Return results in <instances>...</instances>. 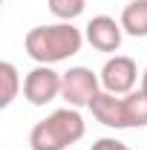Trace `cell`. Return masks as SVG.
Wrapping results in <instances>:
<instances>
[{"mask_svg":"<svg viewBox=\"0 0 147 150\" xmlns=\"http://www.w3.org/2000/svg\"><path fill=\"white\" fill-rule=\"evenodd\" d=\"M92 118L101 121L104 127H112V130H127L130 118H127V104H124V95H112V93H101L92 98L90 104Z\"/></svg>","mask_w":147,"mask_h":150,"instance_id":"7","label":"cell"},{"mask_svg":"<svg viewBox=\"0 0 147 150\" xmlns=\"http://www.w3.org/2000/svg\"><path fill=\"white\" fill-rule=\"evenodd\" d=\"M101 93V75H95L90 67H69L64 72L61 84V98L69 107H90L92 98Z\"/></svg>","mask_w":147,"mask_h":150,"instance_id":"3","label":"cell"},{"mask_svg":"<svg viewBox=\"0 0 147 150\" xmlns=\"http://www.w3.org/2000/svg\"><path fill=\"white\" fill-rule=\"evenodd\" d=\"M84 40L87 38L72 23H49V26L29 29L23 38V46H26V55L35 64L52 67V64H61V61H69L72 55H78Z\"/></svg>","mask_w":147,"mask_h":150,"instance_id":"1","label":"cell"},{"mask_svg":"<svg viewBox=\"0 0 147 150\" xmlns=\"http://www.w3.org/2000/svg\"><path fill=\"white\" fill-rule=\"evenodd\" d=\"M87 133V121L75 107L49 112L43 121H37L29 133V147L32 150H66L69 144L81 142Z\"/></svg>","mask_w":147,"mask_h":150,"instance_id":"2","label":"cell"},{"mask_svg":"<svg viewBox=\"0 0 147 150\" xmlns=\"http://www.w3.org/2000/svg\"><path fill=\"white\" fill-rule=\"evenodd\" d=\"M121 29L133 38H147V0H130L121 9Z\"/></svg>","mask_w":147,"mask_h":150,"instance_id":"8","label":"cell"},{"mask_svg":"<svg viewBox=\"0 0 147 150\" xmlns=\"http://www.w3.org/2000/svg\"><path fill=\"white\" fill-rule=\"evenodd\" d=\"M124 104H127V118L130 127H147V93L144 90H133L130 95H124Z\"/></svg>","mask_w":147,"mask_h":150,"instance_id":"10","label":"cell"},{"mask_svg":"<svg viewBox=\"0 0 147 150\" xmlns=\"http://www.w3.org/2000/svg\"><path fill=\"white\" fill-rule=\"evenodd\" d=\"M61 84H64L61 72H55L46 64H37L35 69L26 72V78H23V98L32 107H46L49 101H55L61 95Z\"/></svg>","mask_w":147,"mask_h":150,"instance_id":"4","label":"cell"},{"mask_svg":"<svg viewBox=\"0 0 147 150\" xmlns=\"http://www.w3.org/2000/svg\"><path fill=\"white\" fill-rule=\"evenodd\" d=\"M0 107H9L18 93L23 90V84H20V75H18V67L12 64V61H0Z\"/></svg>","mask_w":147,"mask_h":150,"instance_id":"9","label":"cell"},{"mask_svg":"<svg viewBox=\"0 0 147 150\" xmlns=\"http://www.w3.org/2000/svg\"><path fill=\"white\" fill-rule=\"evenodd\" d=\"M139 81V67L136 61L127 55H115L107 58V64L101 67V90L112 95H130L136 90Z\"/></svg>","mask_w":147,"mask_h":150,"instance_id":"5","label":"cell"},{"mask_svg":"<svg viewBox=\"0 0 147 150\" xmlns=\"http://www.w3.org/2000/svg\"><path fill=\"white\" fill-rule=\"evenodd\" d=\"M90 150H130L124 142H118V139H112V136H104V139H98V142H92Z\"/></svg>","mask_w":147,"mask_h":150,"instance_id":"12","label":"cell"},{"mask_svg":"<svg viewBox=\"0 0 147 150\" xmlns=\"http://www.w3.org/2000/svg\"><path fill=\"white\" fill-rule=\"evenodd\" d=\"M141 90H144V93H147V69H144V72H141Z\"/></svg>","mask_w":147,"mask_h":150,"instance_id":"13","label":"cell"},{"mask_svg":"<svg viewBox=\"0 0 147 150\" xmlns=\"http://www.w3.org/2000/svg\"><path fill=\"white\" fill-rule=\"evenodd\" d=\"M46 6H49V12H52L61 23H72L75 18L84 15L87 0H46Z\"/></svg>","mask_w":147,"mask_h":150,"instance_id":"11","label":"cell"},{"mask_svg":"<svg viewBox=\"0 0 147 150\" xmlns=\"http://www.w3.org/2000/svg\"><path fill=\"white\" fill-rule=\"evenodd\" d=\"M84 38H87V43H90L92 49H98V52H118L121 38H124V29H121V23H115V18H110V15H95V18L87 23Z\"/></svg>","mask_w":147,"mask_h":150,"instance_id":"6","label":"cell"}]
</instances>
